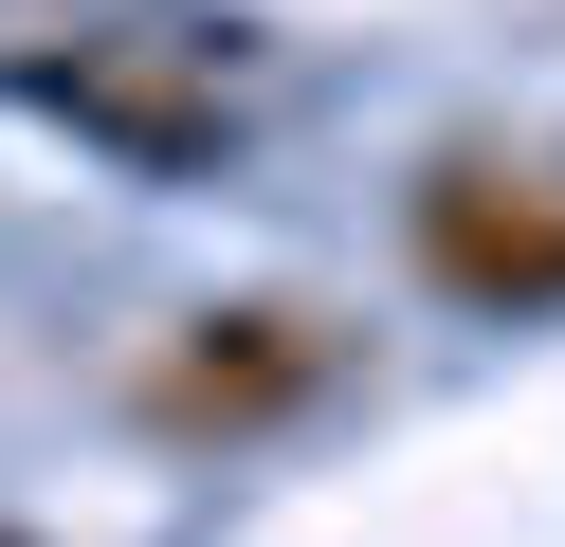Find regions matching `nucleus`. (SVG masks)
I'll return each mask as SVG.
<instances>
[{"instance_id": "20e7f679", "label": "nucleus", "mask_w": 565, "mask_h": 547, "mask_svg": "<svg viewBox=\"0 0 565 547\" xmlns=\"http://www.w3.org/2000/svg\"><path fill=\"white\" fill-rule=\"evenodd\" d=\"M0 547H19V529H0Z\"/></svg>"}, {"instance_id": "f257e3e1", "label": "nucleus", "mask_w": 565, "mask_h": 547, "mask_svg": "<svg viewBox=\"0 0 565 547\" xmlns=\"http://www.w3.org/2000/svg\"><path fill=\"white\" fill-rule=\"evenodd\" d=\"M0 92L55 109L74 146H110V165H220V146L274 128V36L220 19V0H110V19H55L0 55Z\"/></svg>"}, {"instance_id": "7ed1b4c3", "label": "nucleus", "mask_w": 565, "mask_h": 547, "mask_svg": "<svg viewBox=\"0 0 565 547\" xmlns=\"http://www.w3.org/2000/svg\"><path fill=\"white\" fill-rule=\"evenodd\" d=\"M329 383H347V328L292 311V292L183 311V328L147 347V420H164V438H256V420H292V401H329Z\"/></svg>"}, {"instance_id": "f03ea898", "label": "nucleus", "mask_w": 565, "mask_h": 547, "mask_svg": "<svg viewBox=\"0 0 565 547\" xmlns=\"http://www.w3.org/2000/svg\"><path fill=\"white\" fill-rule=\"evenodd\" d=\"M402 238L456 311H565V146H438Z\"/></svg>"}]
</instances>
